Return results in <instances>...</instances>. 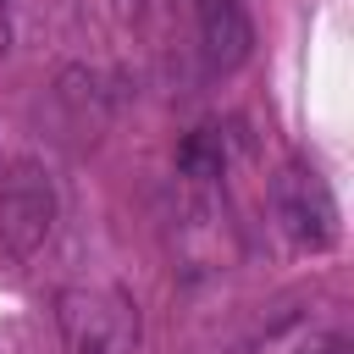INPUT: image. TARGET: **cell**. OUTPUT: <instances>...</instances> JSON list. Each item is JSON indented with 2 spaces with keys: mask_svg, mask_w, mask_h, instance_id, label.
<instances>
[{
  "mask_svg": "<svg viewBox=\"0 0 354 354\" xmlns=\"http://www.w3.org/2000/svg\"><path fill=\"white\" fill-rule=\"evenodd\" d=\"M55 326L66 354H138L144 321L138 304L111 282H77L55 293Z\"/></svg>",
  "mask_w": 354,
  "mask_h": 354,
  "instance_id": "obj_1",
  "label": "cell"
},
{
  "mask_svg": "<svg viewBox=\"0 0 354 354\" xmlns=\"http://www.w3.org/2000/svg\"><path fill=\"white\" fill-rule=\"evenodd\" d=\"M271 210L299 249H332L337 243V205H332V188L321 183L315 166L288 160L271 177Z\"/></svg>",
  "mask_w": 354,
  "mask_h": 354,
  "instance_id": "obj_2",
  "label": "cell"
},
{
  "mask_svg": "<svg viewBox=\"0 0 354 354\" xmlns=\"http://www.w3.org/2000/svg\"><path fill=\"white\" fill-rule=\"evenodd\" d=\"M55 227V183L39 160H17L0 177V243L11 254H33Z\"/></svg>",
  "mask_w": 354,
  "mask_h": 354,
  "instance_id": "obj_3",
  "label": "cell"
},
{
  "mask_svg": "<svg viewBox=\"0 0 354 354\" xmlns=\"http://www.w3.org/2000/svg\"><path fill=\"white\" fill-rule=\"evenodd\" d=\"M194 33L210 72H238L254 44V22L243 0H194Z\"/></svg>",
  "mask_w": 354,
  "mask_h": 354,
  "instance_id": "obj_4",
  "label": "cell"
},
{
  "mask_svg": "<svg viewBox=\"0 0 354 354\" xmlns=\"http://www.w3.org/2000/svg\"><path fill=\"white\" fill-rule=\"evenodd\" d=\"M177 160H183V171H188L194 183H210V177H221V138H216V133H194Z\"/></svg>",
  "mask_w": 354,
  "mask_h": 354,
  "instance_id": "obj_5",
  "label": "cell"
},
{
  "mask_svg": "<svg viewBox=\"0 0 354 354\" xmlns=\"http://www.w3.org/2000/svg\"><path fill=\"white\" fill-rule=\"evenodd\" d=\"M299 354H343V343H337V337H315V343H304Z\"/></svg>",
  "mask_w": 354,
  "mask_h": 354,
  "instance_id": "obj_6",
  "label": "cell"
},
{
  "mask_svg": "<svg viewBox=\"0 0 354 354\" xmlns=\"http://www.w3.org/2000/svg\"><path fill=\"white\" fill-rule=\"evenodd\" d=\"M6 50H11V6L0 0V55H6Z\"/></svg>",
  "mask_w": 354,
  "mask_h": 354,
  "instance_id": "obj_7",
  "label": "cell"
}]
</instances>
